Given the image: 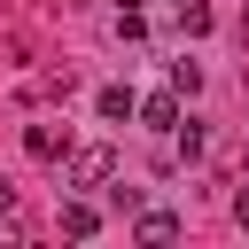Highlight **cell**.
<instances>
[{"label": "cell", "mask_w": 249, "mask_h": 249, "mask_svg": "<svg viewBox=\"0 0 249 249\" xmlns=\"http://www.w3.org/2000/svg\"><path fill=\"white\" fill-rule=\"evenodd\" d=\"M109 171H117V156H109L101 140H86V148H62V187H109Z\"/></svg>", "instance_id": "6da1fadb"}, {"label": "cell", "mask_w": 249, "mask_h": 249, "mask_svg": "<svg viewBox=\"0 0 249 249\" xmlns=\"http://www.w3.org/2000/svg\"><path fill=\"white\" fill-rule=\"evenodd\" d=\"M140 117H148V132H171L179 124V93H148V101H132Z\"/></svg>", "instance_id": "7a4b0ae2"}, {"label": "cell", "mask_w": 249, "mask_h": 249, "mask_svg": "<svg viewBox=\"0 0 249 249\" xmlns=\"http://www.w3.org/2000/svg\"><path fill=\"white\" fill-rule=\"evenodd\" d=\"M23 148H31L39 163H62V148H70V140H62L54 124H23Z\"/></svg>", "instance_id": "3957f363"}, {"label": "cell", "mask_w": 249, "mask_h": 249, "mask_svg": "<svg viewBox=\"0 0 249 249\" xmlns=\"http://www.w3.org/2000/svg\"><path fill=\"white\" fill-rule=\"evenodd\" d=\"M62 233H70V241H93V233H101V210H93V202H62Z\"/></svg>", "instance_id": "277c9868"}, {"label": "cell", "mask_w": 249, "mask_h": 249, "mask_svg": "<svg viewBox=\"0 0 249 249\" xmlns=\"http://www.w3.org/2000/svg\"><path fill=\"white\" fill-rule=\"evenodd\" d=\"M202 148H210V132H202L195 117H187V124H171V156H187V163H195Z\"/></svg>", "instance_id": "5b68a950"}, {"label": "cell", "mask_w": 249, "mask_h": 249, "mask_svg": "<svg viewBox=\"0 0 249 249\" xmlns=\"http://www.w3.org/2000/svg\"><path fill=\"white\" fill-rule=\"evenodd\" d=\"M132 233H140V241H179V218H171V210H140Z\"/></svg>", "instance_id": "8992f818"}, {"label": "cell", "mask_w": 249, "mask_h": 249, "mask_svg": "<svg viewBox=\"0 0 249 249\" xmlns=\"http://www.w3.org/2000/svg\"><path fill=\"white\" fill-rule=\"evenodd\" d=\"M93 109H101L109 124H117V117H132V86H101V93H93Z\"/></svg>", "instance_id": "52a82bcc"}, {"label": "cell", "mask_w": 249, "mask_h": 249, "mask_svg": "<svg viewBox=\"0 0 249 249\" xmlns=\"http://www.w3.org/2000/svg\"><path fill=\"white\" fill-rule=\"evenodd\" d=\"M202 86V62H171V93H195Z\"/></svg>", "instance_id": "ba28073f"}, {"label": "cell", "mask_w": 249, "mask_h": 249, "mask_svg": "<svg viewBox=\"0 0 249 249\" xmlns=\"http://www.w3.org/2000/svg\"><path fill=\"white\" fill-rule=\"evenodd\" d=\"M233 226H241V233H249V187H241V195H233Z\"/></svg>", "instance_id": "9c48e42d"}, {"label": "cell", "mask_w": 249, "mask_h": 249, "mask_svg": "<svg viewBox=\"0 0 249 249\" xmlns=\"http://www.w3.org/2000/svg\"><path fill=\"white\" fill-rule=\"evenodd\" d=\"M8 210H16V187H8V171H0V218H8Z\"/></svg>", "instance_id": "30bf717a"}, {"label": "cell", "mask_w": 249, "mask_h": 249, "mask_svg": "<svg viewBox=\"0 0 249 249\" xmlns=\"http://www.w3.org/2000/svg\"><path fill=\"white\" fill-rule=\"evenodd\" d=\"M241 187H249V156H241Z\"/></svg>", "instance_id": "8fae6325"}]
</instances>
